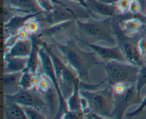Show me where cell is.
Instances as JSON below:
<instances>
[{"label":"cell","mask_w":146,"mask_h":119,"mask_svg":"<svg viewBox=\"0 0 146 119\" xmlns=\"http://www.w3.org/2000/svg\"><path fill=\"white\" fill-rule=\"evenodd\" d=\"M20 81V87L24 89H30L33 87V77L34 75L27 70H24Z\"/></svg>","instance_id":"24"},{"label":"cell","mask_w":146,"mask_h":119,"mask_svg":"<svg viewBox=\"0 0 146 119\" xmlns=\"http://www.w3.org/2000/svg\"><path fill=\"white\" fill-rule=\"evenodd\" d=\"M42 46L48 52L52 60L58 85L64 98L66 100L72 94L75 85L79 84L81 80L74 70L69 68V65H66L54 52L50 47L42 42Z\"/></svg>","instance_id":"5"},{"label":"cell","mask_w":146,"mask_h":119,"mask_svg":"<svg viewBox=\"0 0 146 119\" xmlns=\"http://www.w3.org/2000/svg\"><path fill=\"white\" fill-rule=\"evenodd\" d=\"M127 62L109 60L101 65L106 73V80L108 85H114L116 83L135 84L139 71V66L134 65Z\"/></svg>","instance_id":"4"},{"label":"cell","mask_w":146,"mask_h":119,"mask_svg":"<svg viewBox=\"0 0 146 119\" xmlns=\"http://www.w3.org/2000/svg\"><path fill=\"white\" fill-rule=\"evenodd\" d=\"M131 1H133V0H131Z\"/></svg>","instance_id":"37"},{"label":"cell","mask_w":146,"mask_h":119,"mask_svg":"<svg viewBox=\"0 0 146 119\" xmlns=\"http://www.w3.org/2000/svg\"><path fill=\"white\" fill-rule=\"evenodd\" d=\"M4 103V118L10 119H25L27 118L24 109L21 105L5 98Z\"/></svg>","instance_id":"15"},{"label":"cell","mask_w":146,"mask_h":119,"mask_svg":"<svg viewBox=\"0 0 146 119\" xmlns=\"http://www.w3.org/2000/svg\"><path fill=\"white\" fill-rule=\"evenodd\" d=\"M145 108H146V96L144 97V99L143 100V101L141 102V103L140 104L139 107H138V108L135 110V111L132 112V113H129V114L127 115V116H128V118L135 117V116H138V115H139L140 113H142Z\"/></svg>","instance_id":"28"},{"label":"cell","mask_w":146,"mask_h":119,"mask_svg":"<svg viewBox=\"0 0 146 119\" xmlns=\"http://www.w3.org/2000/svg\"><path fill=\"white\" fill-rule=\"evenodd\" d=\"M27 118L30 119H44L46 116L38 109L31 106H22Z\"/></svg>","instance_id":"22"},{"label":"cell","mask_w":146,"mask_h":119,"mask_svg":"<svg viewBox=\"0 0 146 119\" xmlns=\"http://www.w3.org/2000/svg\"><path fill=\"white\" fill-rule=\"evenodd\" d=\"M139 51L141 52V55L144 56L146 54V37H143L138 42V45Z\"/></svg>","instance_id":"33"},{"label":"cell","mask_w":146,"mask_h":119,"mask_svg":"<svg viewBox=\"0 0 146 119\" xmlns=\"http://www.w3.org/2000/svg\"><path fill=\"white\" fill-rule=\"evenodd\" d=\"M19 40V37L17 35V34H11L10 37H9L7 38V40H6L5 43H4V47L5 48H11L15 44V43L17 42V40Z\"/></svg>","instance_id":"29"},{"label":"cell","mask_w":146,"mask_h":119,"mask_svg":"<svg viewBox=\"0 0 146 119\" xmlns=\"http://www.w3.org/2000/svg\"><path fill=\"white\" fill-rule=\"evenodd\" d=\"M33 41V40H32ZM39 47L37 45L36 42H33V48L30 55L28 57V63L25 70H28L29 73L35 75L37 73L38 65H40L39 56H38V50Z\"/></svg>","instance_id":"19"},{"label":"cell","mask_w":146,"mask_h":119,"mask_svg":"<svg viewBox=\"0 0 146 119\" xmlns=\"http://www.w3.org/2000/svg\"><path fill=\"white\" fill-rule=\"evenodd\" d=\"M23 72L5 73L4 74V88L6 95H12L20 88V81Z\"/></svg>","instance_id":"14"},{"label":"cell","mask_w":146,"mask_h":119,"mask_svg":"<svg viewBox=\"0 0 146 119\" xmlns=\"http://www.w3.org/2000/svg\"><path fill=\"white\" fill-rule=\"evenodd\" d=\"M38 56H39L40 65H41L43 73L51 82V84L55 87L57 94H58V99H59V108H58V113L55 118H60L61 116H64L68 110H67L66 100L64 98L61 89H60L52 60H51L48 52L45 50L43 46L41 47H39Z\"/></svg>","instance_id":"6"},{"label":"cell","mask_w":146,"mask_h":119,"mask_svg":"<svg viewBox=\"0 0 146 119\" xmlns=\"http://www.w3.org/2000/svg\"><path fill=\"white\" fill-rule=\"evenodd\" d=\"M4 59L7 63V65L4 67V73L22 72L27 67L28 57H11L6 54Z\"/></svg>","instance_id":"16"},{"label":"cell","mask_w":146,"mask_h":119,"mask_svg":"<svg viewBox=\"0 0 146 119\" xmlns=\"http://www.w3.org/2000/svg\"><path fill=\"white\" fill-rule=\"evenodd\" d=\"M84 44L89 47L100 59L104 61L118 60V61L127 62L119 46L106 47L87 42H84Z\"/></svg>","instance_id":"9"},{"label":"cell","mask_w":146,"mask_h":119,"mask_svg":"<svg viewBox=\"0 0 146 119\" xmlns=\"http://www.w3.org/2000/svg\"><path fill=\"white\" fill-rule=\"evenodd\" d=\"M24 27L27 28L29 34H35L39 32L40 24L36 19H30L25 24Z\"/></svg>","instance_id":"25"},{"label":"cell","mask_w":146,"mask_h":119,"mask_svg":"<svg viewBox=\"0 0 146 119\" xmlns=\"http://www.w3.org/2000/svg\"><path fill=\"white\" fill-rule=\"evenodd\" d=\"M56 48L67 61L68 65L76 72L81 82L88 83V73L96 65H102L94 51L86 52L78 47L73 38L66 41L65 44L56 42Z\"/></svg>","instance_id":"1"},{"label":"cell","mask_w":146,"mask_h":119,"mask_svg":"<svg viewBox=\"0 0 146 119\" xmlns=\"http://www.w3.org/2000/svg\"><path fill=\"white\" fill-rule=\"evenodd\" d=\"M4 97L16 102L21 106H31L41 110L46 116L49 113L48 105L35 87L24 89L20 87L12 95L4 94Z\"/></svg>","instance_id":"7"},{"label":"cell","mask_w":146,"mask_h":119,"mask_svg":"<svg viewBox=\"0 0 146 119\" xmlns=\"http://www.w3.org/2000/svg\"><path fill=\"white\" fill-rule=\"evenodd\" d=\"M36 2L38 4V7H41V9L47 11V12H50L54 8L51 0H36Z\"/></svg>","instance_id":"26"},{"label":"cell","mask_w":146,"mask_h":119,"mask_svg":"<svg viewBox=\"0 0 146 119\" xmlns=\"http://www.w3.org/2000/svg\"><path fill=\"white\" fill-rule=\"evenodd\" d=\"M141 6V9H143L144 12H146V0H137Z\"/></svg>","instance_id":"36"},{"label":"cell","mask_w":146,"mask_h":119,"mask_svg":"<svg viewBox=\"0 0 146 119\" xmlns=\"http://www.w3.org/2000/svg\"><path fill=\"white\" fill-rule=\"evenodd\" d=\"M56 2L58 3L61 5V7H57V8H54V9L50 11L49 14L47 15L45 19L46 21L50 24H58V23L64 22L68 21V20H73V18H76L75 15L73 14L72 11L68 9L67 7H64L63 8V4H61L60 1L54 0Z\"/></svg>","instance_id":"11"},{"label":"cell","mask_w":146,"mask_h":119,"mask_svg":"<svg viewBox=\"0 0 146 119\" xmlns=\"http://www.w3.org/2000/svg\"><path fill=\"white\" fill-rule=\"evenodd\" d=\"M131 0H120L116 4L117 7L121 13H127L130 11V6H131Z\"/></svg>","instance_id":"27"},{"label":"cell","mask_w":146,"mask_h":119,"mask_svg":"<svg viewBox=\"0 0 146 119\" xmlns=\"http://www.w3.org/2000/svg\"><path fill=\"white\" fill-rule=\"evenodd\" d=\"M146 85V66H141L139 69L138 73L136 83H135V87H136L138 93H141V90L143 87Z\"/></svg>","instance_id":"23"},{"label":"cell","mask_w":146,"mask_h":119,"mask_svg":"<svg viewBox=\"0 0 146 119\" xmlns=\"http://www.w3.org/2000/svg\"><path fill=\"white\" fill-rule=\"evenodd\" d=\"M71 1L79 3V4H81L82 7H84V8H85L88 11V13H89L90 14H91V15H92V17H94V19H97V17L96 16V14H93V13L91 11V10L89 9V8H88V5H87V4H86V0H71Z\"/></svg>","instance_id":"34"},{"label":"cell","mask_w":146,"mask_h":119,"mask_svg":"<svg viewBox=\"0 0 146 119\" xmlns=\"http://www.w3.org/2000/svg\"><path fill=\"white\" fill-rule=\"evenodd\" d=\"M33 48V41L31 38L26 40L19 39L11 48L7 55L11 57H28L31 52Z\"/></svg>","instance_id":"13"},{"label":"cell","mask_w":146,"mask_h":119,"mask_svg":"<svg viewBox=\"0 0 146 119\" xmlns=\"http://www.w3.org/2000/svg\"><path fill=\"white\" fill-rule=\"evenodd\" d=\"M115 106L111 117L122 118L125 110L133 104H141L140 94L138 93L135 84L131 85L124 93L117 94L114 93Z\"/></svg>","instance_id":"8"},{"label":"cell","mask_w":146,"mask_h":119,"mask_svg":"<svg viewBox=\"0 0 146 119\" xmlns=\"http://www.w3.org/2000/svg\"><path fill=\"white\" fill-rule=\"evenodd\" d=\"M127 63H129L134 65L143 66V61L141 52L139 49L137 48L136 46L129 40H123L121 44L119 45Z\"/></svg>","instance_id":"10"},{"label":"cell","mask_w":146,"mask_h":119,"mask_svg":"<svg viewBox=\"0 0 146 119\" xmlns=\"http://www.w3.org/2000/svg\"><path fill=\"white\" fill-rule=\"evenodd\" d=\"M9 6L27 13L37 12L34 0H9Z\"/></svg>","instance_id":"20"},{"label":"cell","mask_w":146,"mask_h":119,"mask_svg":"<svg viewBox=\"0 0 146 119\" xmlns=\"http://www.w3.org/2000/svg\"><path fill=\"white\" fill-rule=\"evenodd\" d=\"M79 84L75 85L71 95L66 100L67 110L71 112L82 111L81 96L79 93Z\"/></svg>","instance_id":"18"},{"label":"cell","mask_w":146,"mask_h":119,"mask_svg":"<svg viewBox=\"0 0 146 119\" xmlns=\"http://www.w3.org/2000/svg\"><path fill=\"white\" fill-rule=\"evenodd\" d=\"M128 86L124 83H116L114 85H113L112 87L114 93H117V94H121V93H124L126 90Z\"/></svg>","instance_id":"31"},{"label":"cell","mask_w":146,"mask_h":119,"mask_svg":"<svg viewBox=\"0 0 146 119\" xmlns=\"http://www.w3.org/2000/svg\"><path fill=\"white\" fill-rule=\"evenodd\" d=\"M88 8L93 14L113 17L118 14V8L116 5L102 2L99 0H86ZM120 11V10H119Z\"/></svg>","instance_id":"12"},{"label":"cell","mask_w":146,"mask_h":119,"mask_svg":"<svg viewBox=\"0 0 146 119\" xmlns=\"http://www.w3.org/2000/svg\"><path fill=\"white\" fill-rule=\"evenodd\" d=\"M141 11V6L137 0H133L130 6V11L132 14H138Z\"/></svg>","instance_id":"30"},{"label":"cell","mask_w":146,"mask_h":119,"mask_svg":"<svg viewBox=\"0 0 146 119\" xmlns=\"http://www.w3.org/2000/svg\"><path fill=\"white\" fill-rule=\"evenodd\" d=\"M17 35H18L19 39L20 40H26V39L29 38V32L27 30L25 27H23L20 28L17 32Z\"/></svg>","instance_id":"32"},{"label":"cell","mask_w":146,"mask_h":119,"mask_svg":"<svg viewBox=\"0 0 146 119\" xmlns=\"http://www.w3.org/2000/svg\"><path fill=\"white\" fill-rule=\"evenodd\" d=\"M99 1H102V2H104V3H106V4H114V5H116L120 0H99Z\"/></svg>","instance_id":"35"},{"label":"cell","mask_w":146,"mask_h":119,"mask_svg":"<svg viewBox=\"0 0 146 119\" xmlns=\"http://www.w3.org/2000/svg\"><path fill=\"white\" fill-rule=\"evenodd\" d=\"M42 13L40 12H34V13H30V14H24V16L22 15H17L14 16L8 22L4 24V29L7 30H12V31H17L19 30L20 28L23 27V26L25 25L26 23L30 19L33 18H35L39 14H41Z\"/></svg>","instance_id":"17"},{"label":"cell","mask_w":146,"mask_h":119,"mask_svg":"<svg viewBox=\"0 0 146 119\" xmlns=\"http://www.w3.org/2000/svg\"><path fill=\"white\" fill-rule=\"evenodd\" d=\"M124 30L130 34L138 32L141 27V22L138 19H127L123 23Z\"/></svg>","instance_id":"21"},{"label":"cell","mask_w":146,"mask_h":119,"mask_svg":"<svg viewBox=\"0 0 146 119\" xmlns=\"http://www.w3.org/2000/svg\"><path fill=\"white\" fill-rule=\"evenodd\" d=\"M78 35L75 37L81 42L96 44L98 42L109 43L111 45L116 44L112 25L109 19L104 20L91 19L84 22L76 19Z\"/></svg>","instance_id":"2"},{"label":"cell","mask_w":146,"mask_h":119,"mask_svg":"<svg viewBox=\"0 0 146 119\" xmlns=\"http://www.w3.org/2000/svg\"><path fill=\"white\" fill-rule=\"evenodd\" d=\"M80 95L88 103L92 113L101 118L112 116L115 106L114 92L112 86L109 85L102 90H88L80 89Z\"/></svg>","instance_id":"3"}]
</instances>
